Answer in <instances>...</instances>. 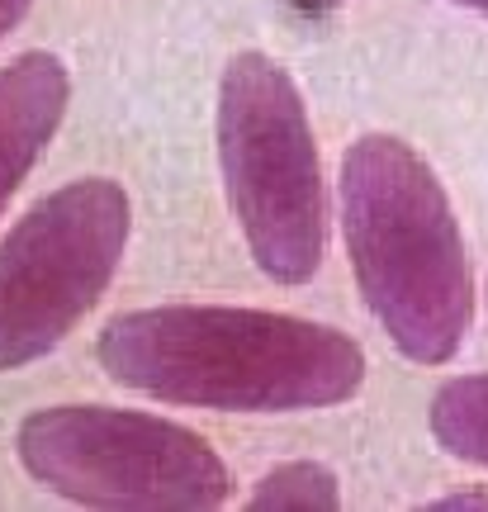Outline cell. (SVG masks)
Wrapping results in <instances>:
<instances>
[{
	"label": "cell",
	"mask_w": 488,
	"mask_h": 512,
	"mask_svg": "<svg viewBox=\"0 0 488 512\" xmlns=\"http://www.w3.org/2000/svg\"><path fill=\"white\" fill-rule=\"evenodd\" d=\"M337 219L370 318L413 366H451L474 332V261L432 162L398 133L342 152Z\"/></svg>",
	"instance_id": "obj_2"
},
{
	"label": "cell",
	"mask_w": 488,
	"mask_h": 512,
	"mask_svg": "<svg viewBox=\"0 0 488 512\" xmlns=\"http://www.w3.org/2000/svg\"><path fill=\"white\" fill-rule=\"evenodd\" d=\"M451 5H460V10H474V15L488 19V0H451Z\"/></svg>",
	"instance_id": "obj_12"
},
{
	"label": "cell",
	"mask_w": 488,
	"mask_h": 512,
	"mask_svg": "<svg viewBox=\"0 0 488 512\" xmlns=\"http://www.w3.org/2000/svg\"><path fill=\"white\" fill-rule=\"evenodd\" d=\"M72 105V72L57 53H19L0 67V214L29 181Z\"/></svg>",
	"instance_id": "obj_6"
},
{
	"label": "cell",
	"mask_w": 488,
	"mask_h": 512,
	"mask_svg": "<svg viewBox=\"0 0 488 512\" xmlns=\"http://www.w3.org/2000/svg\"><path fill=\"white\" fill-rule=\"evenodd\" d=\"M34 10V0H0V38L15 34L19 24H24V15Z\"/></svg>",
	"instance_id": "obj_10"
},
{
	"label": "cell",
	"mask_w": 488,
	"mask_h": 512,
	"mask_svg": "<svg viewBox=\"0 0 488 512\" xmlns=\"http://www.w3.org/2000/svg\"><path fill=\"white\" fill-rule=\"evenodd\" d=\"M95 356L119 389L209 413H318L356 399L370 375L351 332L242 304L114 313Z\"/></svg>",
	"instance_id": "obj_1"
},
{
	"label": "cell",
	"mask_w": 488,
	"mask_h": 512,
	"mask_svg": "<svg viewBox=\"0 0 488 512\" xmlns=\"http://www.w3.org/2000/svg\"><path fill=\"white\" fill-rule=\"evenodd\" d=\"M299 15H332V10H342V5H351V0H290Z\"/></svg>",
	"instance_id": "obj_11"
},
{
	"label": "cell",
	"mask_w": 488,
	"mask_h": 512,
	"mask_svg": "<svg viewBox=\"0 0 488 512\" xmlns=\"http://www.w3.org/2000/svg\"><path fill=\"white\" fill-rule=\"evenodd\" d=\"M218 176L256 271L308 285L327 256V176L304 91L280 57L242 48L218 76Z\"/></svg>",
	"instance_id": "obj_3"
},
{
	"label": "cell",
	"mask_w": 488,
	"mask_h": 512,
	"mask_svg": "<svg viewBox=\"0 0 488 512\" xmlns=\"http://www.w3.org/2000/svg\"><path fill=\"white\" fill-rule=\"evenodd\" d=\"M432 512H488V489H460V494L432 498Z\"/></svg>",
	"instance_id": "obj_9"
},
{
	"label": "cell",
	"mask_w": 488,
	"mask_h": 512,
	"mask_svg": "<svg viewBox=\"0 0 488 512\" xmlns=\"http://www.w3.org/2000/svg\"><path fill=\"white\" fill-rule=\"evenodd\" d=\"M484 299H488V280H484Z\"/></svg>",
	"instance_id": "obj_13"
},
{
	"label": "cell",
	"mask_w": 488,
	"mask_h": 512,
	"mask_svg": "<svg viewBox=\"0 0 488 512\" xmlns=\"http://www.w3.org/2000/svg\"><path fill=\"white\" fill-rule=\"evenodd\" d=\"M19 465L72 508L214 512L233 503V475L195 427L109 408L53 403L19 422Z\"/></svg>",
	"instance_id": "obj_4"
},
{
	"label": "cell",
	"mask_w": 488,
	"mask_h": 512,
	"mask_svg": "<svg viewBox=\"0 0 488 512\" xmlns=\"http://www.w3.org/2000/svg\"><path fill=\"white\" fill-rule=\"evenodd\" d=\"M133 238V204L109 176H81L0 238V375L53 356L105 299Z\"/></svg>",
	"instance_id": "obj_5"
},
{
	"label": "cell",
	"mask_w": 488,
	"mask_h": 512,
	"mask_svg": "<svg viewBox=\"0 0 488 512\" xmlns=\"http://www.w3.org/2000/svg\"><path fill=\"white\" fill-rule=\"evenodd\" d=\"M432 441L460 465L488 470V370L479 375H451L432 394L427 408Z\"/></svg>",
	"instance_id": "obj_7"
},
{
	"label": "cell",
	"mask_w": 488,
	"mask_h": 512,
	"mask_svg": "<svg viewBox=\"0 0 488 512\" xmlns=\"http://www.w3.org/2000/svg\"><path fill=\"white\" fill-rule=\"evenodd\" d=\"M342 479L323 460H285L252 484L247 512H342Z\"/></svg>",
	"instance_id": "obj_8"
}]
</instances>
